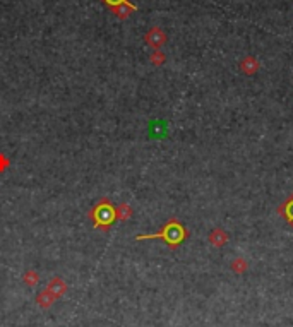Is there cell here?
Here are the masks:
<instances>
[{
  "mask_svg": "<svg viewBox=\"0 0 293 327\" xmlns=\"http://www.w3.org/2000/svg\"><path fill=\"white\" fill-rule=\"evenodd\" d=\"M153 238H160V240H163L170 248H176L183 240L189 238V230H187L176 218H170L160 231H156V233L137 235L136 240L141 242V240H153Z\"/></svg>",
  "mask_w": 293,
  "mask_h": 327,
  "instance_id": "1",
  "label": "cell"
},
{
  "mask_svg": "<svg viewBox=\"0 0 293 327\" xmlns=\"http://www.w3.org/2000/svg\"><path fill=\"white\" fill-rule=\"evenodd\" d=\"M88 219H91L94 230L108 231L114 226L115 221H117V213H115L114 202H112L108 197H101V199L89 209Z\"/></svg>",
  "mask_w": 293,
  "mask_h": 327,
  "instance_id": "2",
  "label": "cell"
},
{
  "mask_svg": "<svg viewBox=\"0 0 293 327\" xmlns=\"http://www.w3.org/2000/svg\"><path fill=\"white\" fill-rule=\"evenodd\" d=\"M144 41H146L147 47H151L153 50H160V48L167 43V34L163 33L161 27L154 26L144 34Z\"/></svg>",
  "mask_w": 293,
  "mask_h": 327,
  "instance_id": "3",
  "label": "cell"
},
{
  "mask_svg": "<svg viewBox=\"0 0 293 327\" xmlns=\"http://www.w3.org/2000/svg\"><path fill=\"white\" fill-rule=\"evenodd\" d=\"M108 10H112V14H115L117 19L127 21L130 17V14L137 10V5L132 2H125V3H120V5H117V7H112V9H108Z\"/></svg>",
  "mask_w": 293,
  "mask_h": 327,
  "instance_id": "4",
  "label": "cell"
},
{
  "mask_svg": "<svg viewBox=\"0 0 293 327\" xmlns=\"http://www.w3.org/2000/svg\"><path fill=\"white\" fill-rule=\"evenodd\" d=\"M278 214H281L287 219V223L293 228V194L281 204L280 209H278Z\"/></svg>",
  "mask_w": 293,
  "mask_h": 327,
  "instance_id": "5",
  "label": "cell"
},
{
  "mask_svg": "<svg viewBox=\"0 0 293 327\" xmlns=\"http://www.w3.org/2000/svg\"><path fill=\"white\" fill-rule=\"evenodd\" d=\"M209 242L214 245V247H221L225 242H228L227 231H223L221 228H216V230H213V231H211V235H209Z\"/></svg>",
  "mask_w": 293,
  "mask_h": 327,
  "instance_id": "6",
  "label": "cell"
},
{
  "mask_svg": "<svg viewBox=\"0 0 293 327\" xmlns=\"http://www.w3.org/2000/svg\"><path fill=\"white\" fill-rule=\"evenodd\" d=\"M115 213H117V221H129L132 218V207L127 202H122L115 207Z\"/></svg>",
  "mask_w": 293,
  "mask_h": 327,
  "instance_id": "7",
  "label": "cell"
},
{
  "mask_svg": "<svg viewBox=\"0 0 293 327\" xmlns=\"http://www.w3.org/2000/svg\"><path fill=\"white\" fill-rule=\"evenodd\" d=\"M48 291L50 293H54V297L57 298L60 297V295L65 291V284L62 283V279L60 277H54V279L50 281V284H48Z\"/></svg>",
  "mask_w": 293,
  "mask_h": 327,
  "instance_id": "8",
  "label": "cell"
},
{
  "mask_svg": "<svg viewBox=\"0 0 293 327\" xmlns=\"http://www.w3.org/2000/svg\"><path fill=\"white\" fill-rule=\"evenodd\" d=\"M240 67H242V70L245 74H254L257 69H259V64H257V60L254 57H247L245 60L240 64Z\"/></svg>",
  "mask_w": 293,
  "mask_h": 327,
  "instance_id": "9",
  "label": "cell"
},
{
  "mask_svg": "<svg viewBox=\"0 0 293 327\" xmlns=\"http://www.w3.org/2000/svg\"><path fill=\"white\" fill-rule=\"evenodd\" d=\"M38 305H40V307H43V308H47V307H50L52 305V301H54V297H52L50 295V291H43V293H40L38 295Z\"/></svg>",
  "mask_w": 293,
  "mask_h": 327,
  "instance_id": "10",
  "label": "cell"
},
{
  "mask_svg": "<svg viewBox=\"0 0 293 327\" xmlns=\"http://www.w3.org/2000/svg\"><path fill=\"white\" fill-rule=\"evenodd\" d=\"M165 60H167V58H165V55L161 54L160 50H154V54L151 55V64L156 65V67L163 65V64H165Z\"/></svg>",
  "mask_w": 293,
  "mask_h": 327,
  "instance_id": "11",
  "label": "cell"
},
{
  "mask_svg": "<svg viewBox=\"0 0 293 327\" xmlns=\"http://www.w3.org/2000/svg\"><path fill=\"white\" fill-rule=\"evenodd\" d=\"M24 283L29 284V286H34V284L38 283V274L34 272V271H28V272L24 274Z\"/></svg>",
  "mask_w": 293,
  "mask_h": 327,
  "instance_id": "12",
  "label": "cell"
},
{
  "mask_svg": "<svg viewBox=\"0 0 293 327\" xmlns=\"http://www.w3.org/2000/svg\"><path fill=\"white\" fill-rule=\"evenodd\" d=\"M9 166H10V160L3 153H0V175L5 173L9 170Z\"/></svg>",
  "mask_w": 293,
  "mask_h": 327,
  "instance_id": "13",
  "label": "cell"
},
{
  "mask_svg": "<svg viewBox=\"0 0 293 327\" xmlns=\"http://www.w3.org/2000/svg\"><path fill=\"white\" fill-rule=\"evenodd\" d=\"M101 2H103L105 5L108 7V9H112V7H117V5H120V3L130 2V0H101Z\"/></svg>",
  "mask_w": 293,
  "mask_h": 327,
  "instance_id": "14",
  "label": "cell"
}]
</instances>
